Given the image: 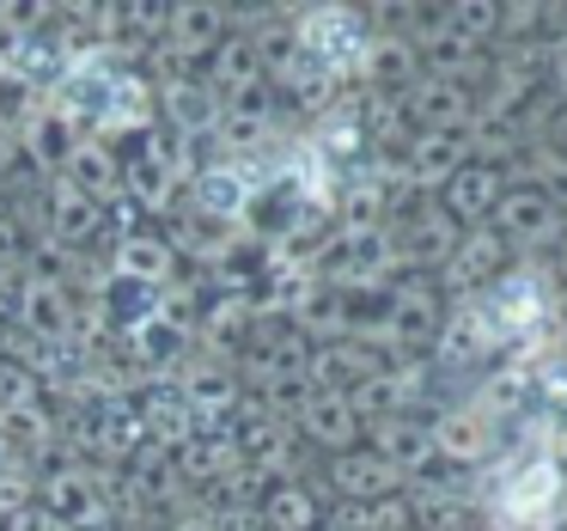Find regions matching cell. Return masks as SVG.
<instances>
[{"label":"cell","instance_id":"6da1fadb","mask_svg":"<svg viewBox=\"0 0 567 531\" xmlns=\"http://www.w3.org/2000/svg\"><path fill=\"white\" fill-rule=\"evenodd\" d=\"M555 501H561V470H555V458H525V464H513V477L501 482V513L513 519V525H537V519L555 513Z\"/></svg>","mask_w":567,"mask_h":531},{"label":"cell","instance_id":"3957f363","mask_svg":"<svg viewBox=\"0 0 567 531\" xmlns=\"http://www.w3.org/2000/svg\"><path fill=\"white\" fill-rule=\"evenodd\" d=\"M202 202H208L214 214H238V208H245V196H238V177H233V172L202 177Z\"/></svg>","mask_w":567,"mask_h":531},{"label":"cell","instance_id":"7a4b0ae2","mask_svg":"<svg viewBox=\"0 0 567 531\" xmlns=\"http://www.w3.org/2000/svg\"><path fill=\"white\" fill-rule=\"evenodd\" d=\"M543 312H549V294H543V282H537V275H513V282H506V287H494V299H488L494 330H506V336L537 330V324H543Z\"/></svg>","mask_w":567,"mask_h":531}]
</instances>
